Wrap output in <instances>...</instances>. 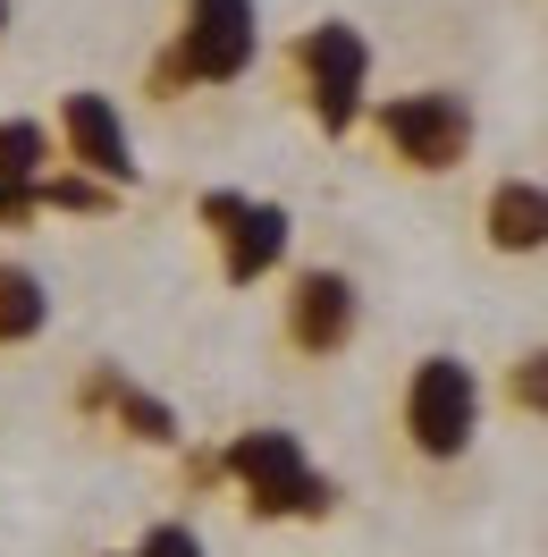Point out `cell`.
<instances>
[{
	"instance_id": "4",
	"label": "cell",
	"mask_w": 548,
	"mask_h": 557,
	"mask_svg": "<svg viewBox=\"0 0 548 557\" xmlns=\"http://www.w3.org/2000/svg\"><path fill=\"white\" fill-rule=\"evenodd\" d=\"M296 85H304V110L321 119V136H354L363 110H372V42L346 17H321L296 35Z\"/></svg>"
},
{
	"instance_id": "14",
	"label": "cell",
	"mask_w": 548,
	"mask_h": 557,
	"mask_svg": "<svg viewBox=\"0 0 548 557\" xmlns=\"http://www.w3.org/2000/svg\"><path fill=\"white\" fill-rule=\"evenodd\" d=\"M507 397L523 406V414H548V347L514 355V372H507Z\"/></svg>"
},
{
	"instance_id": "9",
	"label": "cell",
	"mask_w": 548,
	"mask_h": 557,
	"mask_svg": "<svg viewBox=\"0 0 548 557\" xmlns=\"http://www.w3.org/2000/svg\"><path fill=\"white\" fill-rule=\"evenodd\" d=\"M481 237H489V253H548V186L540 177H498L481 195Z\"/></svg>"
},
{
	"instance_id": "12",
	"label": "cell",
	"mask_w": 548,
	"mask_h": 557,
	"mask_svg": "<svg viewBox=\"0 0 548 557\" xmlns=\"http://www.w3.org/2000/svg\"><path fill=\"white\" fill-rule=\"evenodd\" d=\"M110 414H119V431L144 440V448H177V440H186V431H177V406H170V397H152V388H136V381H119Z\"/></svg>"
},
{
	"instance_id": "10",
	"label": "cell",
	"mask_w": 548,
	"mask_h": 557,
	"mask_svg": "<svg viewBox=\"0 0 548 557\" xmlns=\"http://www.w3.org/2000/svg\"><path fill=\"white\" fill-rule=\"evenodd\" d=\"M42 330H51V287H42V271L0 262V355H9V347H35Z\"/></svg>"
},
{
	"instance_id": "16",
	"label": "cell",
	"mask_w": 548,
	"mask_h": 557,
	"mask_svg": "<svg viewBox=\"0 0 548 557\" xmlns=\"http://www.w3.org/2000/svg\"><path fill=\"white\" fill-rule=\"evenodd\" d=\"M35 211H42V195L26 186V177H0V228H26Z\"/></svg>"
},
{
	"instance_id": "1",
	"label": "cell",
	"mask_w": 548,
	"mask_h": 557,
	"mask_svg": "<svg viewBox=\"0 0 548 557\" xmlns=\"http://www.w3.org/2000/svg\"><path fill=\"white\" fill-rule=\"evenodd\" d=\"M262 60V9L253 0H186L177 42L152 60V94L170 102L177 85H237Z\"/></svg>"
},
{
	"instance_id": "18",
	"label": "cell",
	"mask_w": 548,
	"mask_h": 557,
	"mask_svg": "<svg viewBox=\"0 0 548 557\" xmlns=\"http://www.w3.org/2000/svg\"><path fill=\"white\" fill-rule=\"evenodd\" d=\"M102 557H136V549H102Z\"/></svg>"
},
{
	"instance_id": "15",
	"label": "cell",
	"mask_w": 548,
	"mask_h": 557,
	"mask_svg": "<svg viewBox=\"0 0 548 557\" xmlns=\"http://www.w3.org/2000/svg\"><path fill=\"white\" fill-rule=\"evenodd\" d=\"M136 557H203V532L195 523H152L136 541Z\"/></svg>"
},
{
	"instance_id": "2",
	"label": "cell",
	"mask_w": 548,
	"mask_h": 557,
	"mask_svg": "<svg viewBox=\"0 0 548 557\" xmlns=\"http://www.w3.org/2000/svg\"><path fill=\"white\" fill-rule=\"evenodd\" d=\"M220 473L245 490V507H253V516H329V507H338V482H329V473H312L304 440H296V431H278V422L237 431V440L220 448Z\"/></svg>"
},
{
	"instance_id": "7",
	"label": "cell",
	"mask_w": 548,
	"mask_h": 557,
	"mask_svg": "<svg viewBox=\"0 0 548 557\" xmlns=\"http://www.w3.org/2000/svg\"><path fill=\"white\" fill-rule=\"evenodd\" d=\"M278 330H287V347L304 355V363H329L363 330V287L338 262H304V271L287 278V296H278Z\"/></svg>"
},
{
	"instance_id": "5",
	"label": "cell",
	"mask_w": 548,
	"mask_h": 557,
	"mask_svg": "<svg viewBox=\"0 0 548 557\" xmlns=\"http://www.w3.org/2000/svg\"><path fill=\"white\" fill-rule=\"evenodd\" d=\"M363 119H372V136L388 144L413 177H447L464 152H473V110H464V94H447V85L388 94V102H372Z\"/></svg>"
},
{
	"instance_id": "11",
	"label": "cell",
	"mask_w": 548,
	"mask_h": 557,
	"mask_svg": "<svg viewBox=\"0 0 548 557\" xmlns=\"http://www.w3.org/2000/svg\"><path fill=\"white\" fill-rule=\"evenodd\" d=\"M51 170H60V136H51L42 119H0V177L42 186Z\"/></svg>"
},
{
	"instance_id": "3",
	"label": "cell",
	"mask_w": 548,
	"mask_h": 557,
	"mask_svg": "<svg viewBox=\"0 0 548 557\" xmlns=\"http://www.w3.org/2000/svg\"><path fill=\"white\" fill-rule=\"evenodd\" d=\"M397 422H406V448L422 456V465H456V456L481 440V372L464 355H422L406 372Z\"/></svg>"
},
{
	"instance_id": "8",
	"label": "cell",
	"mask_w": 548,
	"mask_h": 557,
	"mask_svg": "<svg viewBox=\"0 0 548 557\" xmlns=\"http://www.w3.org/2000/svg\"><path fill=\"white\" fill-rule=\"evenodd\" d=\"M51 136H60V161H68V170L102 177V186H119V195H127V186L144 177V161H136V136H127L119 102H110V94H94V85L60 102V127H51Z\"/></svg>"
},
{
	"instance_id": "17",
	"label": "cell",
	"mask_w": 548,
	"mask_h": 557,
	"mask_svg": "<svg viewBox=\"0 0 548 557\" xmlns=\"http://www.w3.org/2000/svg\"><path fill=\"white\" fill-rule=\"evenodd\" d=\"M0 35H9V0H0Z\"/></svg>"
},
{
	"instance_id": "13",
	"label": "cell",
	"mask_w": 548,
	"mask_h": 557,
	"mask_svg": "<svg viewBox=\"0 0 548 557\" xmlns=\"http://www.w3.org/2000/svg\"><path fill=\"white\" fill-rule=\"evenodd\" d=\"M35 195H42V211H119V186H102L85 170H51Z\"/></svg>"
},
{
	"instance_id": "6",
	"label": "cell",
	"mask_w": 548,
	"mask_h": 557,
	"mask_svg": "<svg viewBox=\"0 0 548 557\" xmlns=\"http://www.w3.org/2000/svg\"><path fill=\"white\" fill-rule=\"evenodd\" d=\"M195 211H203L211 245H220V278H228V287L271 278L278 262H287V245H296V220H287V203H253V195H237V186H211Z\"/></svg>"
}]
</instances>
